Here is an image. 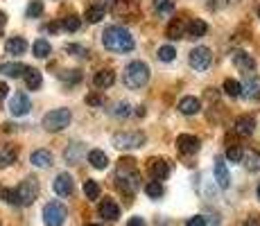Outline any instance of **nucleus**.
Segmentation results:
<instances>
[{
	"instance_id": "obj_1",
	"label": "nucleus",
	"mask_w": 260,
	"mask_h": 226,
	"mask_svg": "<svg viewBox=\"0 0 260 226\" xmlns=\"http://www.w3.org/2000/svg\"><path fill=\"white\" fill-rule=\"evenodd\" d=\"M102 45L111 52H129L134 50V37L122 25H109L102 32Z\"/></svg>"
},
{
	"instance_id": "obj_2",
	"label": "nucleus",
	"mask_w": 260,
	"mask_h": 226,
	"mask_svg": "<svg viewBox=\"0 0 260 226\" xmlns=\"http://www.w3.org/2000/svg\"><path fill=\"white\" fill-rule=\"evenodd\" d=\"M149 82V66L145 61H132L124 68V84L129 88H141Z\"/></svg>"
},
{
	"instance_id": "obj_3",
	"label": "nucleus",
	"mask_w": 260,
	"mask_h": 226,
	"mask_svg": "<svg viewBox=\"0 0 260 226\" xmlns=\"http://www.w3.org/2000/svg\"><path fill=\"white\" fill-rule=\"evenodd\" d=\"M71 118H73V113L68 109H54V111L43 115L41 124L46 132H61V129H66L71 124Z\"/></svg>"
},
{
	"instance_id": "obj_4",
	"label": "nucleus",
	"mask_w": 260,
	"mask_h": 226,
	"mask_svg": "<svg viewBox=\"0 0 260 226\" xmlns=\"http://www.w3.org/2000/svg\"><path fill=\"white\" fill-rule=\"evenodd\" d=\"M111 140L118 149H136V147H143L147 138H145L143 132H118L113 134Z\"/></svg>"
},
{
	"instance_id": "obj_5",
	"label": "nucleus",
	"mask_w": 260,
	"mask_h": 226,
	"mask_svg": "<svg viewBox=\"0 0 260 226\" xmlns=\"http://www.w3.org/2000/svg\"><path fill=\"white\" fill-rule=\"evenodd\" d=\"M16 197H18V206L34 204V199L39 197V179H34V177L23 179L21 185L16 188Z\"/></svg>"
},
{
	"instance_id": "obj_6",
	"label": "nucleus",
	"mask_w": 260,
	"mask_h": 226,
	"mask_svg": "<svg viewBox=\"0 0 260 226\" xmlns=\"http://www.w3.org/2000/svg\"><path fill=\"white\" fill-rule=\"evenodd\" d=\"M43 222L46 226H63L66 222V208L59 202H50L43 208Z\"/></svg>"
},
{
	"instance_id": "obj_7",
	"label": "nucleus",
	"mask_w": 260,
	"mask_h": 226,
	"mask_svg": "<svg viewBox=\"0 0 260 226\" xmlns=\"http://www.w3.org/2000/svg\"><path fill=\"white\" fill-rule=\"evenodd\" d=\"M188 61H190V66H192L194 70H206L208 66H211V61H213V54H211V50L208 48L199 45V48H194L192 52H190Z\"/></svg>"
},
{
	"instance_id": "obj_8",
	"label": "nucleus",
	"mask_w": 260,
	"mask_h": 226,
	"mask_svg": "<svg viewBox=\"0 0 260 226\" xmlns=\"http://www.w3.org/2000/svg\"><path fill=\"white\" fill-rule=\"evenodd\" d=\"M138 174L134 172V170H124V168H120V172H118V188L120 190H124V192H136L138 190Z\"/></svg>"
},
{
	"instance_id": "obj_9",
	"label": "nucleus",
	"mask_w": 260,
	"mask_h": 226,
	"mask_svg": "<svg viewBox=\"0 0 260 226\" xmlns=\"http://www.w3.org/2000/svg\"><path fill=\"white\" fill-rule=\"evenodd\" d=\"M29 98L25 93H14L12 102H9V111H12V115H16V118H23V115H27L29 111Z\"/></svg>"
},
{
	"instance_id": "obj_10",
	"label": "nucleus",
	"mask_w": 260,
	"mask_h": 226,
	"mask_svg": "<svg viewBox=\"0 0 260 226\" xmlns=\"http://www.w3.org/2000/svg\"><path fill=\"white\" fill-rule=\"evenodd\" d=\"M213 172H215V181H217L219 188L226 190L229 185H231V174H229V168H226V163H224V158H222V156L215 158Z\"/></svg>"
},
{
	"instance_id": "obj_11",
	"label": "nucleus",
	"mask_w": 260,
	"mask_h": 226,
	"mask_svg": "<svg viewBox=\"0 0 260 226\" xmlns=\"http://www.w3.org/2000/svg\"><path fill=\"white\" fill-rule=\"evenodd\" d=\"M52 188H54V192H57L59 197H71V195H73V177L68 172L57 174Z\"/></svg>"
},
{
	"instance_id": "obj_12",
	"label": "nucleus",
	"mask_w": 260,
	"mask_h": 226,
	"mask_svg": "<svg viewBox=\"0 0 260 226\" xmlns=\"http://www.w3.org/2000/svg\"><path fill=\"white\" fill-rule=\"evenodd\" d=\"M177 147L181 154H194V152H199V138L190 134H181L177 138Z\"/></svg>"
},
{
	"instance_id": "obj_13",
	"label": "nucleus",
	"mask_w": 260,
	"mask_h": 226,
	"mask_svg": "<svg viewBox=\"0 0 260 226\" xmlns=\"http://www.w3.org/2000/svg\"><path fill=\"white\" fill-rule=\"evenodd\" d=\"M149 172H152L154 181H163L170 177V163L166 158H152L149 160Z\"/></svg>"
},
{
	"instance_id": "obj_14",
	"label": "nucleus",
	"mask_w": 260,
	"mask_h": 226,
	"mask_svg": "<svg viewBox=\"0 0 260 226\" xmlns=\"http://www.w3.org/2000/svg\"><path fill=\"white\" fill-rule=\"evenodd\" d=\"M233 63L240 68V70H244V73H251L253 68H256V61H253V57L249 52H244V50H236L233 52Z\"/></svg>"
},
{
	"instance_id": "obj_15",
	"label": "nucleus",
	"mask_w": 260,
	"mask_h": 226,
	"mask_svg": "<svg viewBox=\"0 0 260 226\" xmlns=\"http://www.w3.org/2000/svg\"><path fill=\"white\" fill-rule=\"evenodd\" d=\"M233 127H236V134L238 136H251L253 129H256V120H253L251 115H240Z\"/></svg>"
},
{
	"instance_id": "obj_16",
	"label": "nucleus",
	"mask_w": 260,
	"mask_h": 226,
	"mask_svg": "<svg viewBox=\"0 0 260 226\" xmlns=\"http://www.w3.org/2000/svg\"><path fill=\"white\" fill-rule=\"evenodd\" d=\"M113 82H116V73L113 70H98V73L93 75V84L98 88H109V86H113Z\"/></svg>"
},
{
	"instance_id": "obj_17",
	"label": "nucleus",
	"mask_w": 260,
	"mask_h": 226,
	"mask_svg": "<svg viewBox=\"0 0 260 226\" xmlns=\"http://www.w3.org/2000/svg\"><path fill=\"white\" fill-rule=\"evenodd\" d=\"M0 73L7 75V77H25L27 66L21 61H9V63H0Z\"/></svg>"
},
{
	"instance_id": "obj_18",
	"label": "nucleus",
	"mask_w": 260,
	"mask_h": 226,
	"mask_svg": "<svg viewBox=\"0 0 260 226\" xmlns=\"http://www.w3.org/2000/svg\"><path fill=\"white\" fill-rule=\"evenodd\" d=\"M100 215H102L104 219H109V222H113V219H118L120 217V208H118V204L113 202V199H104L102 204H100Z\"/></svg>"
},
{
	"instance_id": "obj_19",
	"label": "nucleus",
	"mask_w": 260,
	"mask_h": 226,
	"mask_svg": "<svg viewBox=\"0 0 260 226\" xmlns=\"http://www.w3.org/2000/svg\"><path fill=\"white\" fill-rule=\"evenodd\" d=\"M242 93L247 95V98H258L260 95V77L258 75H247V79H244L242 84Z\"/></svg>"
},
{
	"instance_id": "obj_20",
	"label": "nucleus",
	"mask_w": 260,
	"mask_h": 226,
	"mask_svg": "<svg viewBox=\"0 0 260 226\" xmlns=\"http://www.w3.org/2000/svg\"><path fill=\"white\" fill-rule=\"evenodd\" d=\"M202 109V102H199L197 98H192V95H188V98H181V102H179V111L183 115H194Z\"/></svg>"
},
{
	"instance_id": "obj_21",
	"label": "nucleus",
	"mask_w": 260,
	"mask_h": 226,
	"mask_svg": "<svg viewBox=\"0 0 260 226\" xmlns=\"http://www.w3.org/2000/svg\"><path fill=\"white\" fill-rule=\"evenodd\" d=\"M29 160H32V165H37V168H48V165H52V154H50L48 149H34Z\"/></svg>"
},
{
	"instance_id": "obj_22",
	"label": "nucleus",
	"mask_w": 260,
	"mask_h": 226,
	"mask_svg": "<svg viewBox=\"0 0 260 226\" xmlns=\"http://www.w3.org/2000/svg\"><path fill=\"white\" fill-rule=\"evenodd\" d=\"M5 50H7V54H23L25 50H27V43H25V39H21V37H12L5 43Z\"/></svg>"
},
{
	"instance_id": "obj_23",
	"label": "nucleus",
	"mask_w": 260,
	"mask_h": 226,
	"mask_svg": "<svg viewBox=\"0 0 260 226\" xmlns=\"http://www.w3.org/2000/svg\"><path fill=\"white\" fill-rule=\"evenodd\" d=\"M88 163H91L95 170H104L109 165V158L102 149H91V152H88Z\"/></svg>"
},
{
	"instance_id": "obj_24",
	"label": "nucleus",
	"mask_w": 260,
	"mask_h": 226,
	"mask_svg": "<svg viewBox=\"0 0 260 226\" xmlns=\"http://www.w3.org/2000/svg\"><path fill=\"white\" fill-rule=\"evenodd\" d=\"M16 149L12 147V145H0V168H7V165H12L14 160H16Z\"/></svg>"
},
{
	"instance_id": "obj_25",
	"label": "nucleus",
	"mask_w": 260,
	"mask_h": 226,
	"mask_svg": "<svg viewBox=\"0 0 260 226\" xmlns=\"http://www.w3.org/2000/svg\"><path fill=\"white\" fill-rule=\"evenodd\" d=\"M183 32H186V25H183V21L181 18H174L172 23L168 25V39L170 41H177V39H181L183 37Z\"/></svg>"
},
{
	"instance_id": "obj_26",
	"label": "nucleus",
	"mask_w": 260,
	"mask_h": 226,
	"mask_svg": "<svg viewBox=\"0 0 260 226\" xmlns=\"http://www.w3.org/2000/svg\"><path fill=\"white\" fill-rule=\"evenodd\" d=\"M206 29H208V25L204 23L202 18H194V21H190V25H188V37L190 39H199V37L206 34Z\"/></svg>"
},
{
	"instance_id": "obj_27",
	"label": "nucleus",
	"mask_w": 260,
	"mask_h": 226,
	"mask_svg": "<svg viewBox=\"0 0 260 226\" xmlns=\"http://www.w3.org/2000/svg\"><path fill=\"white\" fill-rule=\"evenodd\" d=\"M86 21L88 23H100L104 18V5H91V7L86 9Z\"/></svg>"
},
{
	"instance_id": "obj_28",
	"label": "nucleus",
	"mask_w": 260,
	"mask_h": 226,
	"mask_svg": "<svg viewBox=\"0 0 260 226\" xmlns=\"http://www.w3.org/2000/svg\"><path fill=\"white\" fill-rule=\"evenodd\" d=\"M41 82H43V79H41V73H39L37 68H27V73H25V84H27V86L34 90V88L41 86Z\"/></svg>"
},
{
	"instance_id": "obj_29",
	"label": "nucleus",
	"mask_w": 260,
	"mask_h": 226,
	"mask_svg": "<svg viewBox=\"0 0 260 226\" xmlns=\"http://www.w3.org/2000/svg\"><path fill=\"white\" fill-rule=\"evenodd\" d=\"M32 52H34V57L46 59L48 54H50V43L46 41V39H37L34 45H32Z\"/></svg>"
},
{
	"instance_id": "obj_30",
	"label": "nucleus",
	"mask_w": 260,
	"mask_h": 226,
	"mask_svg": "<svg viewBox=\"0 0 260 226\" xmlns=\"http://www.w3.org/2000/svg\"><path fill=\"white\" fill-rule=\"evenodd\" d=\"M242 160H244V168L251 170V172L260 170V152H247Z\"/></svg>"
},
{
	"instance_id": "obj_31",
	"label": "nucleus",
	"mask_w": 260,
	"mask_h": 226,
	"mask_svg": "<svg viewBox=\"0 0 260 226\" xmlns=\"http://www.w3.org/2000/svg\"><path fill=\"white\" fill-rule=\"evenodd\" d=\"M84 195H86V199H98L100 197V183L93 179H86L84 181Z\"/></svg>"
},
{
	"instance_id": "obj_32",
	"label": "nucleus",
	"mask_w": 260,
	"mask_h": 226,
	"mask_svg": "<svg viewBox=\"0 0 260 226\" xmlns=\"http://www.w3.org/2000/svg\"><path fill=\"white\" fill-rule=\"evenodd\" d=\"M224 93L231 95V98H240L242 95V84L236 82V79H226L224 82Z\"/></svg>"
},
{
	"instance_id": "obj_33",
	"label": "nucleus",
	"mask_w": 260,
	"mask_h": 226,
	"mask_svg": "<svg viewBox=\"0 0 260 226\" xmlns=\"http://www.w3.org/2000/svg\"><path fill=\"white\" fill-rule=\"evenodd\" d=\"M145 195L147 197H152V199H158L163 195V185H161V181H149L147 185H145Z\"/></svg>"
},
{
	"instance_id": "obj_34",
	"label": "nucleus",
	"mask_w": 260,
	"mask_h": 226,
	"mask_svg": "<svg viewBox=\"0 0 260 226\" xmlns=\"http://www.w3.org/2000/svg\"><path fill=\"white\" fill-rule=\"evenodd\" d=\"M59 79L66 84H77L79 79H82V70H63V73L59 75Z\"/></svg>"
},
{
	"instance_id": "obj_35",
	"label": "nucleus",
	"mask_w": 260,
	"mask_h": 226,
	"mask_svg": "<svg viewBox=\"0 0 260 226\" xmlns=\"http://www.w3.org/2000/svg\"><path fill=\"white\" fill-rule=\"evenodd\" d=\"M79 25H82V21H79V16H75V14H71V16H66L61 21V27L68 29V32H77Z\"/></svg>"
},
{
	"instance_id": "obj_36",
	"label": "nucleus",
	"mask_w": 260,
	"mask_h": 226,
	"mask_svg": "<svg viewBox=\"0 0 260 226\" xmlns=\"http://www.w3.org/2000/svg\"><path fill=\"white\" fill-rule=\"evenodd\" d=\"M174 54H177V50H174L172 45H161V48H158V59H161V61H172Z\"/></svg>"
},
{
	"instance_id": "obj_37",
	"label": "nucleus",
	"mask_w": 260,
	"mask_h": 226,
	"mask_svg": "<svg viewBox=\"0 0 260 226\" xmlns=\"http://www.w3.org/2000/svg\"><path fill=\"white\" fill-rule=\"evenodd\" d=\"M154 9L158 14H170L174 9V3L172 0H154Z\"/></svg>"
},
{
	"instance_id": "obj_38",
	"label": "nucleus",
	"mask_w": 260,
	"mask_h": 226,
	"mask_svg": "<svg viewBox=\"0 0 260 226\" xmlns=\"http://www.w3.org/2000/svg\"><path fill=\"white\" fill-rule=\"evenodd\" d=\"M226 158L231 160V163H240V160L244 158V154H242V149H240L238 145H231V147L226 149Z\"/></svg>"
},
{
	"instance_id": "obj_39",
	"label": "nucleus",
	"mask_w": 260,
	"mask_h": 226,
	"mask_svg": "<svg viewBox=\"0 0 260 226\" xmlns=\"http://www.w3.org/2000/svg\"><path fill=\"white\" fill-rule=\"evenodd\" d=\"M41 14H43V3H41V0H34V3L27 7V16L29 18H37V16H41Z\"/></svg>"
},
{
	"instance_id": "obj_40",
	"label": "nucleus",
	"mask_w": 260,
	"mask_h": 226,
	"mask_svg": "<svg viewBox=\"0 0 260 226\" xmlns=\"http://www.w3.org/2000/svg\"><path fill=\"white\" fill-rule=\"evenodd\" d=\"M79 152H82V145L73 143V152H71V149H66V160H68V163H77V160H79Z\"/></svg>"
},
{
	"instance_id": "obj_41",
	"label": "nucleus",
	"mask_w": 260,
	"mask_h": 226,
	"mask_svg": "<svg viewBox=\"0 0 260 226\" xmlns=\"http://www.w3.org/2000/svg\"><path fill=\"white\" fill-rule=\"evenodd\" d=\"M0 197H3V202H7V204H18V197H16V190H9V188H3V190H0Z\"/></svg>"
},
{
	"instance_id": "obj_42",
	"label": "nucleus",
	"mask_w": 260,
	"mask_h": 226,
	"mask_svg": "<svg viewBox=\"0 0 260 226\" xmlns=\"http://www.w3.org/2000/svg\"><path fill=\"white\" fill-rule=\"evenodd\" d=\"M129 109H132V107H129V102H118L116 104V109H113V115H118V118H127V115H129Z\"/></svg>"
},
{
	"instance_id": "obj_43",
	"label": "nucleus",
	"mask_w": 260,
	"mask_h": 226,
	"mask_svg": "<svg viewBox=\"0 0 260 226\" xmlns=\"http://www.w3.org/2000/svg\"><path fill=\"white\" fill-rule=\"evenodd\" d=\"M186 226H206V217H202V215H194V217H190Z\"/></svg>"
},
{
	"instance_id": "obj_44",
	"label": "nucleus",
	"mask_w": 260,
	"mask_h": 226,
	"mask_svg": "<svg viewBox=\"0 0 260 226\" xmlns=\"http://www.w3.org/2000/svg\"><path fill=\"white\" fill-rule=\"evenodd\" d=\"M66 52H79V57H84V54H86V50L79 48V45H66Z\"/></svg>"
},
{
	"instance_id": "obj_45",
	"label": "nucleus",
	"mask_w": 260,
	"mask_h": 226,
	"mask_svg": "<svg viewBox=\"0 0 260 226\" xmlns=\"http://www.w3.org/2000/svg\"><path fill=\"white\" fill-rule=\"evenodd\" d=\"M127 226H145V219L143 217H132L127 222Z\"/></svg>"
},
{
	"instance_id": "obj_46",
	"label": "nucleus",
	"mask_w": 260,
	"mask_h": 226,
	"mask_svg": "<svg viewBox=\"0 0 260 226\" xmlns=\"http://www.w3.org/2000/svg\"><path fill=\"white\" fill-rule=\"evenodd\" d=\"M7 90H9V88H7V84L0 82V102H3V100L7 98Z\"/></svg>"
},
{
	"instance_id": "obj_47",
	"label": "nucleus",
	"mask_w": 260,
	"mask_h": 226,
	"mask_svg": "<svg viewBox=\"0 0 260 226\" xmlns=\"http://www.w3.org/2000/svg\"><path fill=\"white\" fill-rule=\"evenodd\" d=\"M244 226H260V222H258L256 217H249L247 222H244Z\"/></svg>"
},
{
	"instance_id": "obj_48",
	"label": "nucleus",
	"mask_w": 260,
	"mask_h": 226,
	"mask_svg": "<svg viewBox=\"0 0 260 226\" xmlns=\"http://www.w3.org/2000/svg\"><path fill=\"white\" fill-rule=\"evenodd\" d=\"M88 104H100V98H95V95H88Z\"/></svg>"
},
{
	"instance_id": "obj_49",
	"label": "nucleus",
	"mask_w": 260,
	"mask_h": 226,
	"mask_svg": "<svg viewBox=\"0 0 260 226\" xmlns=\"http://www.w3.org/2000/svg\"><path fill=\"white\" fill-rule=\"evenodd\" d=\"M5 23H7V16H5V12H0V29L5 27Z\"/></svg>"
},
{
	"instance_id": "obj_50",
	"label": "nucleus",
	"mask_w": 260,
	"mask_h": 226,
	"mask_svg": "<svg viewBox=\"0 0 260 226\" xmlns=\"http://www.w3.org/2000/svg\"><path fill=\"white\" fill-rule=\"evenodd\" d=\"M258 199H260V183H258Z\"/></svg>"
},
{
	"instance_id": "obj_51",
	"label": "nucleus",
	"mask_w": 260,
	"mask_h": 226,
	"mask_svg": "<svg viewBox=\"0 0 260 226\" xmlns=\"http://www.w3.org/2000/svg\"><path fill=\"white\" fill-rule=\"evenodd\" d=\"M258 18H260V7H258Z\"/></svg>"
},
{
	"instance_id": "obj_52",
	"label": "nucleus",
	"mask_w": 260,
	"mask_h": 226,
	"mask_svg": "<svg viewBox=\"0 0 260 226\" xmlns=\"http://www.w3.org/2000/svg\"><path fill=\"white\" fill-rule=\"evenodd\" d=\"M88 226H100V224H88Z\"/></svg>"
},
{
	"instance_id": "obj_53",
	"label": "nucleus",
	"mask_w": 260,
	"mask_h": 226,
	"mask_svg": "<svg viewBox=\"0 0 260 226\" xmlns=\"http://www.w3.org/2000/svg\"><path fill=\"white\" fill-rule=\"evenodd\" d=\"M107 3H113V0H107Z\"/></svg>"
}]
</instances>
